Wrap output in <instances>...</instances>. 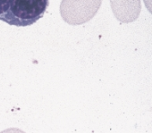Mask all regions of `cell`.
I'll return each instance as SVG.
<instances>
[{"label": "cell", "mask_w": 152, "mask_h": 133, "mask_svg": "<svg viewBox=\"0 0 152 133\" xmlns=\"http://www.w3.org/2000/svg\"><path fill=\"white\" fill-rule=\"evenodd\" d=\"M102 0H62L60 15L69 25H81L90 21L98 12Z\"/></svg>", "instance_id": "2"}, {"label": "cell", "mask_w": 152, "mask_h": 133, "mask_svg": "<svg viewBox=\"0 0 152 133\" xmlns=\"http://www.w3.org/2000/svg\"><path fill=\"white\" fill-rule=\"evenodd\" d=\"M50 0H14L3 22L16 27H26L42 18Z\"/></svg>", "instance_id": "1"}, {"label": "cell", "mask_w": 152, "mask_h": 133, "mask_svg": "<svg viewBox=\"0 0 152 133\" xmlns=\"http://www.w3.org/2000/svg\"><path fill=\"white\" fill-rule=\"evenodd\" d=\"M13 2L14 0H0V21H3Z\"/></svg>", "instance_id": "4"}, {"label": "cell", "mask_w": 152, "mask_h": 133, "mask_svg": "<svg viewBox=\"0 0 152 133\" xmlns=\"http://www.w3.org/2000/svg\"><path fill=\"white\" fill-rule=\"evenodd\" d=\"M110 4L113 15L120 23H132L139 17L140 0H110Z\"/></svg>", "instance_id": "3"}]
</instances>
